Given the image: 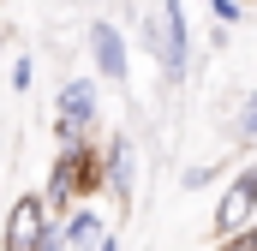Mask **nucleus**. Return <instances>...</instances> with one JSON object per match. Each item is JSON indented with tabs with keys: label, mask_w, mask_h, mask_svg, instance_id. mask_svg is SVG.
Instances as JSON below:
<instances>
[{
	"label": "nucleus",
	"mask_w": 257,
	"mask_h": 251,
	"mask_svg": "<svg viewBox=\"0 0 257 251\" xmlns=\"http://www.w3.org/2000/svg\"><path fill=\"white\" fill-rule=\"evenodd\" d=\"M96 126H102V90H96V78H66L60 96H54V138H60V150L96 138Z\"/></svg>",
	"instance_id": "obj_1"
},
{
	"label": "nucleus",
	"mask_w": 257,
	"mask_h": 251,
	"mask_svg": "<svg viewBox=\"0 0 257 251\" xmlns=\"http://www.w3.org/2000/svg\"><path fill=\"white\" fill-rule=\"evenodd\" d=\"M156 18H162V84H192V60H197V48H192V24H186V6L180 0H156Z\"/></svg>",
	"instance_id": "obj_2"
},
{
	"label": "nucleus",
	"mask_w": 257,
	"mask_h": 251,
	"mask_svg": "<svg viewBox=\"0 0 257 251\" xmlns=\"http://www.w3.org/2000/svg\"><path fill=\"white\" fill-rule=\"evenodd\" d=\"M245 227H257V162L233 168V180L215 197V221H209L215 239H233V233H245Z\"/></svg>",
	"instance_id": "obj_3"
},
{
	"label": "nucleus",
	"mask_w": 257,
	"mask_h": 251,
	"mask_svg": "<svg viewBox=\"0 0 257 251\" xmlns=\"http://www.w3.org/2000/svg\"><path fill=\"white\" fill-rule=\"evenodd\" d=\"M54 221H60V215L42 203V191L12 197V209H6V221H0V251H42V239H48Z\"/></svg>",
	"instance_id": "obj_4"
},
{
	"label": "nucleus",
	"mask_w": 257,
	"mask_h": 251,
	"mask_svg": "<svg viewBox=\"0 0 257 251\" xmlns=\"http://www.w3.org/2000/svg\"><path fill=\"white\" fill-rule=\"evenodd\" d=\"M84 48H90L96 78H108V84H126V78H132V48H126V30H120L114 18H90Z\"/></svg>",
	"instance_id": "obj_5"
},
{
	"label": "nucleus",
	"mask_w": 257,
	"mask_h": 251,
	"mask_svg": "<svg viewBox=\"0 0 257 251\" xmlns=\"http://www.w3.org/2000/svg\"><path fill=\"white\" fill-rule=\"evenodd\" d=\"M102 168H108V191H102V197H114V203H120V221H126L132 197H138V144H132L126 132L102 138Z\"/></svg>",
	"instance_id": "obj_6"
},
{
	"label": "nucleus",
	"mask_w": 257,
	"mask_h": 251,
	"mask_svg": "<svg viewBox=\"0 0 257 251\" xmlns=\"http://www.w3.org/2000/svg\"><path fill=\"white\" fill-rule=\"evenodd\" d=\"M42 203L54 209V215H72L84 197H78V168H72V150H54V162H48V180H42Z\"/></svg>",
	"instance_id": "obj_7"
},
{
	"label": "nucleus",
	"mask_w": 257,
	"mask_h": 251,
	"mask_svg": "<svg viewBox=\"0 0 257 251\" xmlns=\"http://www.w3.org/2000/svg\"><path fill=\"white\" fill-rule=\"evenodd\" d=\"M60 227H66V251H96L108 233H114V227H108V215H102L96 203H78Z\"/></svg>",
	"instance_id": "obj_8"
},
{
	"label": "nucleus",
	"mask_w": 257,
	"mask_h": 251,
	"mask_svg": "<svg viewBox=\"0 0 257 251\" xmlns=\"http://www.w3.org/2000/svg\"><path fill=\"white\" fill-rule=\"evenodd\" d=\"M233 162H239L233 150H221L215 162H192V168L180 174V186H186V191H209V186H215V180H221V174H227V168H233Z\"/></svg>",
	"instance_id": "obj_9"
},
{
	"label": "nucleus",
	"mask_w": 257,
	"mask_h": 251,
	"mask_svg": "<svg viewBox=\"0 0 257 251\" xmlns=\"http://www.w3.org/2000/svg\"><path fill=\"white\" fill-rule=\"evenodd\" d=\"M233 138L239 144H257V90L239 102V114H233Z\"/></svg>",
	"instance_id": "obj_10"
},
{
	"label": "nucleus",
	"mask_w": 257,
	"mask_h": 251,
	"mask_svg": "<svg viewBox=\"0 0 257 251\" xmlns=\"http://www.w3.org/2000/svg\"><path fill=\"white\" fill-rule=\"evenodd\" d=\"M6 78H12V90L24 96V90L36 84V60H30V54H12V66H6Z\"/></svg>",
	"instance_id": "obj_11"
},
{
	"label": "nucleus",
	"mask_w": 257,
	"mask_h": 251,
	"mask_svg": "<svg viewBox=\"0 0 257 251\" xmlns=\"http://www.w3.org/2000/svg\"><path fill=\"white\" fill-rule=\"evenodd\" d=\"M239 18H245V0H209V24H227L233 30Z\"/></svg>",
	"instance_id": "obj_12"
},
{
	"label": "nucleus",
	"mask_w": 257,
	"mask_h": 251,
	"mask_svg": "<svg viewBox=\"0 0 257 251\" xmlns=\"http://www.w3.org/2000/svg\"><path fill=\"white\" fill-rule=\"evenodd\" d=\"M215 251H257V227L233 233V239H215Z\"/></svg>",
	"instance_id": "obj_13"
},
{
	"label": "nucleus",
	"mask_w": 257,
	"mask_h": 251,
	"mask_svg": "<svg viewBox=\"0 0 257 251\" xmlns=\"http://www.w3.org/2000/svg\"><path fill=\"white\" fill-rule=\"evenodd\" d=\"M0 54H6V36H0Z\"/></svg>",
	"instance_id": "obj_14"
}]
</instances>
